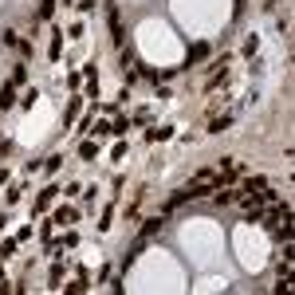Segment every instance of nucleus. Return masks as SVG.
Returning <instances> with one entry per match:
<instances>
[{
	"label": "nucleus",
	"instance_id": "10",
	"mask_svg": "<svg viewBox=\"0 0 295 295\" xmlns=\"http://www.w3.org/2000/svg\"><path fill=\"white\" fill-rule=\"evenodd\" d=\"M24 79H28V67H24V63H16V71H12V83H24Z\"/></svg>",
	"mask_w": 295,
	"mask_h": 295
},
{
	"label": "nucleus",
	"instance_id": "5",
	"mask_svg": "<svg viewBox=\"0 0 295 295\" xmlns=\"http://www.w3.org/2000/svg\"><path fill=\"white\" fill-rule=\"evenodd\" d=\"M110 32H114V40H122V20H118L114 8H110Z\"/></svg>",
	"mask_w": 295,
	"mask_h": 295
},
{
	"label": "nucleus",
	"instance_id": "4",
	"mask_svg": "<svg viewBox=\"0 0 295 295\" xmlns=\"http://www.w3.org/2000/svg\"><path fill=\"white\" fill-rule=\"evenodd\" d=\"M228 126H232V114H221V118H213V122H209V130H213V134H217V130H228Z\"/></svg>",
	"mask_w": 295,
	"mask_h": 295
},
{
	"label": "nucleus",
	"instance_id": "1",
	"mask_svg": "<svg viewBox=\"0 0 295 295\" xmlns=\"http://www.w3.org/2000/svg\"><path fill=\"white\" fill-rule=\"evenodd\" d=\"M162 224H166L162 217H150V221H146V228H142V240H150V236H158V232H162Z\"/></svg>",
	"mask_w": 295,
	"mask_h": 295
},
{
	"label": "nucleus",
	"instance_id": "11",
	"mask_svg": "<svg viewBox=\"0 0 295 295\" xmlns=\"http://www.w3.org/2000/svg\"><path fill=\"white\" fill-rule=\"evenodd\" d=\"M240 8H244V0H236V12H240Z\"/></svg>",
	"mask_w": 295,
	"mask_h": 295
},
{
	"label": "nucleus",
	"instance_id": "8",
	"mask_svg": "<svg viewBox=\"0 0 295 295\" xmlns=\"http://www.w3.org/2000/svg\"><path fill=\"white\" fill-rule=\"evenodd\" d=\"M271 221H291V205H279V209L271 213Z\"/></svg>",
	"mask_w": 295,
	"mask_h": 295
},
{
	"label": "nucleus",
	"instance_id": "2",
	"mask_svg": "<svg viewBox=\"0 0 295 295\" xmlns=\"http://www.w3.org/2000/svg\"><path fill=\"white\" fill-rule=\"evenodd\" d=\"M205 55H209V44H193V48H189V67H193V63H201Z\"/></svg>",
	"mask_w": 295,
	"mask_h": 295
},
{
	"label": "nucleus",
	"instance_id": "7",
	"mask_svg": "<svg viewBox=\"0 0 295 295\" xmlns=\"http://www.w3.org/2000/svg\"><path fill=\"white\" fill-rule=\"evenodd\" d=\"M59 48H63V32H55V40H51V63L59 59Z\"/></svg>",
	"mask_w": 295,
	"mask_h": 295
},
{
	"label": "nucleus",
	"instance_id": "3",
	"mask_svg": "<svg viewBox=\"0 0 295 295\" xmlns=\"http://www.w3.org/2000/svg\"><path fill=\"white\" fill-rule=\"evenodd\" d=\"M12 98H16V83H8V87H0V106H12Z\"/></svg>",
	"mask_w": 295,
	"mask_h": 295
},
{
	"label": "nucleus",
	"instance_id": "9",
	"mask_svg": "<svg viewBox=\"0 0 295 295\" xmlns=\"http://www.w3.org/2000/svg\"><path fill=\"white\" fill-rule=\"evenodd\" d=\"M51 12H55V0H44V4H40V20H48Z\"/></svg>",
	"mask_w": 295,
	"mask_h": 295
},
{
	"label": "nucleus",
	"instance_id": "6",
	"mask_svg": "<svg viewBox=\"0 0 295 295\" xmlns=\"http://www.w3.org/2000/svg\"><path fill=\"white\" fill-rule=\"evenodd\" d=\"M71 221H75V209H59L55 213V224H71Z\"/></svg>",
	"mask_w": 295,
	"mask_h": 295
}]
</instances>
